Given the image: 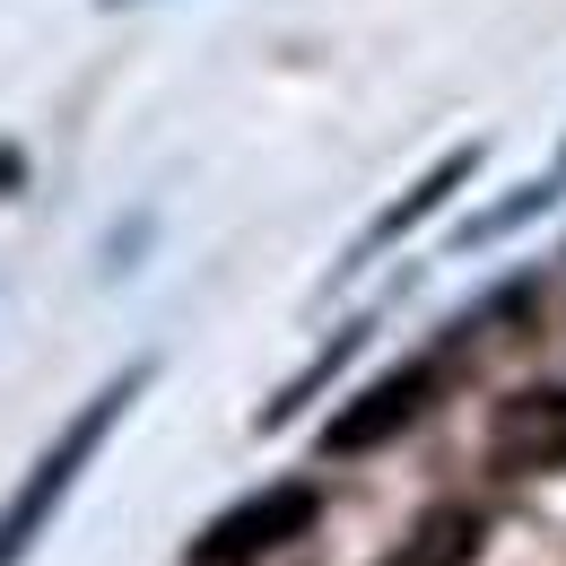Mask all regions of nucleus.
Here are the masks:
<instances>
[{
  "mask_svg": "<svg viewBox=\"0 0 566 566\" xmlns=\"http://www.w3.org/2000/svg\"><path fill=\"white\" fill-rule=\"evenodd\" d=\"M471 558H480V514L471 505H436V514H419V532L392 541V558H375V566H471Z\"/></svg>",
  "mask_w": 566,
  "mask_h": 566,
  "instance_id": "6",
  "label": "nucleus"
},
{
  "mask_svg": "<svg viewBox=\"0 0 566 566\" xmlns=\"http://www.w3.org/2000/svg\"><path fill=\"white\" fill-rule=\"evenodd\" d=\"M444 375H453V366H444V349L401 357L392 375H375V384L357 392L349 410L323 427V453H332V462H349V453H375V444H392L401 427H419V419H427V401L444 392Z\"/></svg>",
  "mask_w": 566,
  "mask_h": 566,
  "instance_id": "3",
  "label": "nucleus"
},
{
  "mask_svg": "<svg viewBox=\"0 0 566 566\" xmlns=\"http://www.w3.org/2000/svg\"><path fill=\"white\" fill-rule=\"evenodd\" d=\"M314 514H323L314 480H271V489H253L244 505H227V514L201 523L192 566H253V558H271V549H287V541H305Z\"/></svg>",
  "mask_w": 566,
  "mask_h": 566,
  "instance_id": "2",
  "label": "nucleus"
},
{
  "mask_svg": "<svg viewBox=\"0 0 566 566\" xmlns=\"http://www.w3.org/2000/svg\"><path fill=\"white\" fill-rule=\"evenodd\" d=\"M148 375H157L148 357H140V366H123V375H114L96 401H78V419L62 427V436H53L35 462H27V480H18V489H9V505H0V566H27V558H35V541L53 532V514L71 505L78 471L105 453V436L123 427V410L148 392Z\"/></svg>",
  "mask_w": 566,
  "mask_h": 566,
  "instance_id": "1",
  "label": "nucleus"
},
{
  "mask_svg": "<svg viewBox=\"0 0 566 566\" xmlns=\"http://www.w3.org/2000/svg\"><path fill=\"white\" fill-rule=\"evenodd\" d=\"M549 210V184H532V192H523V201H505V210H489V218H471V244H480V235H505V227H523V218H541Z\"/></svg>",
  "mask_w": 566,
  "mask_h": 566,
  "instance_id": "8",
  "label": "nucleus"
},
{
  "mask_svg": "<svg viewBox=\"0 0 566 566\" xmlns=\"http://www.w3.org/2000/svg\"><path fill=\"white\" fill-rule=\"evenodd\" d=\"M471 175H480V140L444 148V157L427 166V175H419V184H410V192H401V201H392V210H384V218H366V227H357V244H349V253H340V280H349V271H366L375 253H392V244H401L410 227H427V218L444 210V201H453V192H462Z\"/></svg>",
  "mask_w": 566,
  "mask_h": 566,
  "instance_id": "5",
  "label": "nucleus"
},
{
  "mask_svg": "<svg viewBox=\"0 0 566 566\" xmlns=\"http://www.w3.org/2000/svg\"><path fill=\"white\" fill-rule=\"evenodd\" d=\"M489 462L505 471V480L566 471V384H523V392H505V401H496Z\"/></svg>",
  "mask_w": 566,
  "mask_h": 566,
  "instance_id": "4",
  "label": "nucleus"
},
{
  "mask_svg": "<svg viewBox=\"0 0 566 566\" xmlns=\"http://www.w3.org/2000/svg\"><path fill=\"white\" fill-rule=\"evenodd\" d=\"M366 332H375V323H349V332H332V349L314 357L296 384H280V401L262 410V427H287V419H296V410H305V401H314V392H323V384H332V375H340V366L357 357V340H366Z\"/></svg>",
  "mask_w": 566,
  "mask_h": 566,
  "instance_id": "7",
  "label": "nucleus"
},
{
  "mask_svg": "<svg viewBox=\"0 0 566 566\" xmlns=\"http://www.w3.org/2000/svg\"><path fill=\"white\" fill-rule=\"evenodd\" d=\"M105 9H132V0H105Z\"/></svg>",
  "mask_w": 566,
  "mask_h": 566,
  "instance_id": "9",
  "label": "nucleus"
}]
</instances>
